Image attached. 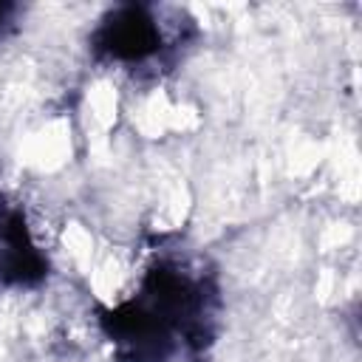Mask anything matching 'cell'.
Returning a JSON list of instances; mask_svg holds the SVG:
<instances>
[{
  "label": "cell",
  "mask_w": 362,
  "mask_h": 362,
  "mask_svg": "<svg viewBox=\"0 0 362 362\" xmlns=\"http://www.w3.org/2000/svg\"><path fill=\"white\" fill-rule=\"evenodd\" d=\"M96 45L122 62H144L164 48L158 20L144 6H124L107 17L96 34Z\"/></svg>",
  "instance_id": "obj_1"
},
{
  "label": "cell",
  "mask_w": 362,
  "mask_h": 362,
  "mask_svg": "<svg viewBox=\"0 0 362 362\" xmlns=\"http://www.w3.org/2000/svg\"><path fill=\"white\" fill-rule=\"evenodd\" d=\"M45 260L28 238L25 218L0 201V283H37Z\"/></svg>",
  "instance_id": "obj_2"
},
{
  "label": "cell",
  "mask_w": 362,
  "mask_h": 362,
  "mask_svg": "<svg viewBox=\"0 0 362 362\" xmlns=\"http://www.w3.org/2000/svg\"><path fill=\"white\" fill-rule=\"evenodd\" d=\"M11 14H14V6H8V3H0V31H3V25L11 20Z\"/></svg>",
  "instance_id": "obj_3"
}]
</instances>
